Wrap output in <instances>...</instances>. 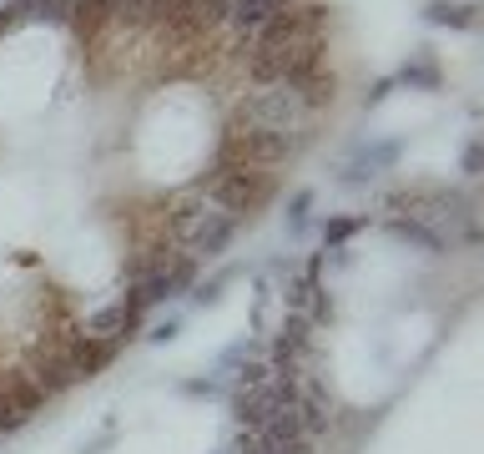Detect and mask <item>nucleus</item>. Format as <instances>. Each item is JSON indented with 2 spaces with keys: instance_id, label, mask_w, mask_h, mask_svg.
<instances>
[{
  "instance_id": "f257e3e1",
  "label": "nucleus",
  "mask_w": 484,
  "mask_h": 454,
  "mask_svg": "<svg viewBox=\"0 0 484 454\" xmlns=\"http://www.w3.org/2000/svg\"><path fill=\"white\" fill-rule=\"evenodd\" d=\"M359 227H369V218H329V222H323V248L338 252L348 237L359 233Z\"/></svg>"
},
{
  "instance_id": "f03ea898",
  "label": "nucleus",
  "mask_w": 484,
  "mask_h": 454,
  "mask_svg": "<svg viewBox=\"0 0 484 454\" xmlns=\"http://www.w3.org/2000/svg\"><path fill=\"white\" fill-rule=\"evenodd\" d=\"M469 11H474V5H434V11H429V16L434 20H449V26H469Z\"/></svg>"
},
{
  "instance_id": "7ed1b4c3",
  "label": "nucleus",
  "mask_w": 484,
  "mask_h": 454,
  "mask_svg": "<svg viewBox=\"0 0 484 454\" xmlns=\"http://www.w3.org/2000/svg\"><path fill=\"white\" fill-rule=\"evenodd\" d=\"M172 333H177V318H167V323H156L147 339H152V344H162V339H172Z\"/></svg>"
}]
</instances>
